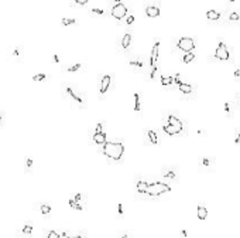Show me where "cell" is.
I'll return each mask as SVG.
<instances>
[{"instance_id": "cell-1", "label": "cell", "mask_w": 240, "mask_h": 238, "mask_svg": "<svg viewBox=\"0 0 240 238\" xmlns=\"http://www.w3.org/2000/svg\"><path fill=\"white\" fill-rule=\"evenodd\" d=\"M124 153V145L122 142H106L103 145V155L109 159L120 160Z\"/></svg>"}, {"instance_id": "cell-2", "label": "cell", "mask_w": 240, "mask_h": 238, "mask_svg": "<svg viewBox=\"0 0 240 238\" xmlns=\"http://www.w3.org/2000/svg\"><path fill=\"white\" fill-rule=\"evenodd\" d=\"M182 128H184L182 122H181V121H179L177 116L168 115L167 122L164 123L163 129H164V132H165L167 135L174 136V135H178V133H181V132H182Z\"/></svg>"}, {"instance_id": "cell-3", "label": "cell", "mask_w": 240, "mask_h": 238, "mask_svg": "<svg viewBox=\"0 0 240 238\" xmlns=\"http://www.w3.org/2000/svg\"><path fill=\"white\" fill-rule=\"evenodd\" d=\"M171 190V187L165 183H161V181H154V183H150L147 186L146 193L148 196H161L164 193H168Z\"/></svg>"}, {"instance_id": "cell-4", "label": "cell", "mask_w": 240, "mask_h": 238, "mask_svg": "<svg viewBox=\"0 0 240 238\" xmlns=\"http://www.w3.org/2000/svg\"><path fill=\"white\" fill-rule=\"evenodd\" d=\"M158 51H160V41H155V44L153 45V50H151V58H150V64H151V74H150V77H151V78H154L155 71H157Z\"/></svg>"}, {"instance_id": "cell-5", "label": "cell", "mask_w": 240, "mask_h": 238, "mask_svg": "<svg viewBox=\"0 0 240 238\" xmlns=\"http://www.w3.org/2000/svg\"><path fill=\"white\" fill-rule=\"evenodd\" d=\"M112 16L116 19V20H122V19H124V17H127V7L126 4L120 3V2H117V3H114V6L112 7Z\"/></svg>"}, {"instance_id": "cell-6", "label": "cell", "mask_w": 240, "mask_h": 238, "mask_svg": "<svg viewBox=\"0 0 240 238\" xmlns=\"http://www.w3.org/2000/svg\"><path fill=\"white\" fill-rule=\"evenodd\" d=\"M178 48L185 51V53H192V50L195 48V41L191 37H182L178 40Z\"/></svg>"}, {"instance_id": "cell-7", "label": "cell", "mask_w": 240, "mask_h": 238, "mask_svg": "<svg viewBox=\"0 0 240 238\" xmlns=\"http://www.w3.org/2000/svg\"><path fill=\"white\" fill-rule=\"evenodd\" d=\"M215 57L218 58V60H223V61H226V60L230 58L228 47H226L223 43H219V45H218V48H216V51H215Z\"/></svg>"}, {"instance_id": "cell-8", "label": "cell", "mask_w": 240, "mask_h": 238, "mask_svg": "<svg viewBox=\"0 0 240 238\" xmlns=\"http://www.w3.org/2000/svg\"><path fill=\"white\" fill-rule=\"evenodd\" d=\"M110 82H112V77L110 75H103L102 81H100V94H106L107 89H109L110 86Z\"/></svg>"}, {"instance_id": "cell-9", "label": "cell", "mask_w": 240, "mask_h": 238, "mask_svg": "<svg viewBox=\"0 0 240 238\" xmlns=\"http://www.w3.org/2000/svg\"><path fill=\"white\" fill-rule=\"evenodd\" d=\"M213 159H211V157H201L199 159V166L202 169H205V170H211V167L213 166Z\"/></svg>"}, {"instance_id": "cell-10", "label": "cell", "mask_w": 240, "mask_h": 238, "mask_svg": "<svg viewBox=\"0 0 240 238\" xmlns=\"http://www.w3.org/2000/svg\"><path fill=\"white\" fill-rule=\"evenodd\" d=\"M146 14L148 17H158L160 16V9L157 7V6H147Z\"/></svg>"}, {"instance_id": "cell-11", "label": "cell", "mask_w": 240, "mask_h": 238, "mask_svg": "<svg viewBox=\"0 0 240 238\" xmlns=\"http://www.w3.org/2000/svg\"><path fill=\"white\" fill-rule=\"evenodd\" d=\"M93 142L96 145H105L107 140H106V133L105 132H99V133H95L93 135Z\"/></svg>"}, {"instance_id": "cell-12", "label": "cell", "mask_w": 240, "mask_h": 238, "mask_svg": "<svg viewBox=\"0 0 240 238\" xmlns=\"http://www.w3.org/2000/svg\"><path fill=\"white\" fill-rule=\"evenodd\" d=\"M66 94H68L69 96H71V98H72L73 101H75V102H78V103H81V102H82V98L76 94V92H75V91L72 89V88H69V86H66Z\"/></svg>"}, {"instance_id": "cell-13", "label": "cell", "mask_w": 240, "mask_h": 238, "mask_svg": "<svg viewBox=\"0 0 240 238\" xmlns=\"http://www.w3.org/2000/svg\"><path fill=\"white\" fill-rule=\"evenodd\" d=\"M196 213H198V218H199V220H205V218L208 217V210H206V207H204V205H198Z\"/></svg>"}, {"instance_id": "cell-14", "label": "cell", "mask_w": 240, "mask_h": 238, "mask_svg": "<svg viewBox=\"0 0 240 238\" xmlns=\"http://www.w3.org/2000/svg\"><path fill=\"white\" fill-rule=\"evenodd\" d=\"M178 88L182 94H191L192 92V86L189 85V84H185V82H181V84L178 85Z\"/></svg>"}, {"instance_id": "cell-15", "label": "cell", "mask_w": 240, "mask_h": 238, "mask_svg": "<svg viewBox=\"0 0 240 238\" xmlns=\"http://www.w3.org/2000/svg\"><path fill=\"white\" fill-rule=\"evenodd\" d=\"M130 41H131V36L129 33H126L124 34V37H123V40H122V47L124 50L126 48H129L130 47Z\"/></svg>"}, {"instance_id": "cell-16", "label": "cell", "mask_w": 240, "mask_h": 238, "mask_svg": "<svg viewBox=\"0 0 240 238\" xmlns=\"http://www.w3.org/2000/svg\"><path fill=\"white\" fill-rule=\"evenodd\" d=\"M206 17L209 20H219L220 14H219V12H216V10H209V12L206 13Z\"/></svg>"}, {"instance_id": "cell-17", "label": "cell", "mask_w": 240, "mask_h": 238, "mask_svg": "<svg viewBox=\"0 0 240 238\" xmlns=\"http://www.w3.org/2000/svg\"><path fill=\"white\" fill-rule=\"evenodd\" d=\"M147 135H148V139H150V142L153 145L158 143V138H157V133H155L154 131H148V132H147Z\"/></svg>"}, {"instance_id": "cell-18", "label": "cell", "mask_w": 240, "mask_h": 238, "mask_svg": "<svg viewBox=\"0 0 240 238\" xmlns=\"http://www.w3.org/2000/svg\"><path fill=\"white\" fill-rule=\"evenodd\" d=\"M163 174H164V177H167V179H175V177H177L175 170H170V169H164Z\"/></svg>"}, {"instance_id": "cell-19", "label": "cell", "mask_w": 240, "mask_h": 238, "mask_svg": "<svg viewBox=\"0 0 240 238\" xmlns=\"http://www.w3.org/2000/svg\"><path fill=\"white\" fill-rule=\"evenodd\" d=\"M140 109H141V102H140V95L136 92L134 94V111L137 112H140Z\"/></svg>"}, {"instance_id": "cell-20", "label": "cell", "mask_w": 240, "mask_h": 238, "mask_svg": "<svg viewBox=\"0 0 240 238\" xmlns=\"http://www.w3.org/2000/svg\"><path fill=\"white\" fill-rule=\"evenodd\" d=\"M147 186H148L147 181H137V191L138 193H146Z\"/></svg>"}, {"instance_id": "cell-21", "label": "cell", "mask_w": 240, "mask_h": 238, "mask_svg": "<svg viewBox=\"0 0 240 238\" xmlns=\"http://www.w3.org/2000/svg\"><path fill=\"white\" fill-rule=\"evenodd\" d=\"M195 60V55L192 53H185V55L182 57V61L185 62V64H188V62H191V61H194Z\"/></svg>"}, {"instance_id": "cell-22", "label": "cell", "mask_w": 240, "mask_h": 238, "mask_svg": "<svg viewBox=\"0 0 240 238\" xmlns=\"http://www.w3.org/2000/svg\"><path fill=\"white\" fill-rule=\"evenodd\" d=\"M223 109H225V112H226V115H228V116H232L233 108H232V105H230V102H225Z\"/></svg>"}, {"instance_id": "cell-23", "label": "cell", "mask_w": 240, "mask_h": 238, "mask_svg": "<svg viewBox=\"0 0 240 238\" xmlns=\"http://www.w3.org/2000/svg\"><path fill=\"white\" fill-rule=\"evenodd\" d=\"M161 84H163V85H170V84H172V77L161 75Z\"/></svg>"}, {"instance_id": "cell-24", "label": "cell", "mask_w": 240, "mask_h": 238, "mask_svg": "<svg viewBox=\"0 0 240 238\" xmlns=\"http://www.w3.org/2000/svg\"><path fill=\"white\" fill-rule=\"evenodd\" d=\"M61 23L64 26H71V24H76V20L75 19H62Z\"/></svg>"}, {"instance_id": "cell-25", "label": "cell", "mask_w": 240, "mask_h": 238, "mask_svg": "<svg viewBox=\"0 0 240 238\" xmlns=\"http://www.w3.org/2000/svg\"><path fill=\"white\" fill-rule=\"evenodd\" d=\"M69 205H71L72 208H75V210H82V205L78 204V203L73 200V198H72V200H69Z\"/></svg>"}, {"instance_id": "cell-26", "label": "cell", "mask_w": 240, "mask_h": 238, "mask_svg": "<svg viewBox=\"0 0 240 238\" xmlns=\"http://www.w3.org/2000/svg\"><path fill=\"white\" fill-rule=\"evenodd\" d=\"M49 211H51V207H49L48 204H42V205H41V213L44 214V215H45V214H48Z\"/></svg>"}, {"instance_id": "cell-27", "label": "cell", "mask_w": 240, "mask_h": 238, "mask_svg": "<svg viewBox=\"0 0 240 238\" xmlns=\"http://www.w3.org/2000/svg\"><path fill=\"white\" fill-rule=\"evenodd\" d=\"M45 78H47V75L45 74H37V75L33 77L34 81H42V79H45Z\"/></svg>"}, {"instance_id": "cell-28", "label": "cell", "mask_w": 240, "mask_h": 238, "mask_svg": "<svg viewBox=\"0 0 240 238\" xmlns=\"http://www.w3.org/2000/svg\"><path fill=\"white\" fill-rule=\"evenodd\" d=\"M23 233H24L25 235H30L31 233H33V227H31V226H25L24 228H23Z\"/></svg>"}, {"instance_id": "cell-29", "label": "cell", "mask_w": 240, "mask_h": 238, "mask_svg": "<svg viewBox=\"0 0 240 238\" xmlns=\"http://www.w3.org/2000/svg\"><path fill=\"white\" fill-rule=\"evenodd\" d=\"M47 238H59V234H58L57 231H49Z\"/></svg>"}, {"instance_id": "cell-30", "label": "cell", "mask_w": 240, "mask_h": 238, "mask_svg": "<svg viewBox=\"0 0 240 238\" xmlns=\"http://www.w3.org/2000/svg\"><path fill=\"white\" fill-rule=\"evenodd\" d=\"M81 68V64H75V65H72V67H69L68 68V71L69 72H75V71H78Z\"/></svg>"}, {"instance_id": "cell-31", "label": "cell", "mask_w": 240, "mask_h": 238, "mask_svg": "<svg viewBox=\"0 0 240 238\" xmlns=\"http://www.w3.org/2000/svg\"><path fill=\"white\" fill-rule=\"evenodd\" d=\"M99 132H103V123H98L95 128V133H99Z\"/></svg>"}, {"instance_id": "cell-32", "label": "cell", "mask_w": 240, "mask_h": 238, "mask_svg": "<svg viewBox=\"0 0 240 238\" xmlns=\"http://www.w3.org/2000/svg\"><path fill=\"white\" fill-rule=\"evenodd\" d=\"M90 12H92V13H95V14H98V16H102L103 13H105V12H103V10H102V9H92Z\"/></svg>"}, {"instance_id": "cell-33", "label": "cell", "mask_w": 240, "mask_h": 238, "mask_svg": "<svg viewBox=\"0 0 240 238\" xmlns=\"http://www.w3.org/2000/svg\"><path fill=\"white\" fill-rule=\"evenodd\" d=\"M240 19V16H239V13H232V14H230V20H239Z\"/></svg>"}, {"instance_id": "cell-34", "label": "cell", "mask_w": 240, "mask_h": 238, "mask_svg": "<svg viewBox=\"0 0 240 238\" xmlns=\"http://www.w3.org/2000/svg\"><path fill=\"white\" fill-rule=\"evenodd\" d=\"M130 65L131 67H137V68H141L143 64L141 62H136V61H130Z\"/></svg>"}, {"instance_id": "cell-35", "label": "cell", "mask_w": 240, "mask_h": 238, "mask_svg": "<svg viewBox=\"0 0 240 238\" xmlns=\"http://www.w3.org/2000/svg\"><path fill=\"white\" fill-rule=\"evenodd\" d=\"M172 82H177V84H181V79H179V74H177L175 77H172Z\"/></svg>"}, {"instance_id": "cell-36", "label": "cell", "mask_w": 240, "mask_h": 238, "mask_svg": "<svg viewBox=\"0 0 240 238\" xmlns=\"http://www.w3.org/2000/svg\"><path fill=\"white\" fill-rule=\"evenodd\" d=\"M126 21H127V24H131V23L134 21V16H127L126 17Z\"/></svg>"}, {"instance_id": "cell-37", "label": "cell", "mask_w": 240, "mask_h": 238, "mask_svg": "<svg viewBox=\"0 0 240 238\" xmlns=\"http://www.w3.org/2000/svg\"><path fill=\"white\" fill-rule=\"evenodd\" d=\"M75 3H76V4H79V6H85V4L88 3V2H86V0H76Z\"/></svg>"}, {"instance_id": "cell-38", "label": "cell", "mask_w": 240, "mask_h": 238, "mask_svg": "<svg viewBox=\"0 0 240 238\" xmlns=\"http://www.w3.org/2000/svg\"><path fill=\"white\" fill-rule=\"evenodd\" d=\"M235 78H236V79L240 78V70H239V68H237V70L235 71Z\"/></svg>"}, {"instance_id": "cell-39", "label": "cell", "mask_w": 240, "mask_h": 238, "mask_svg": "<svg viewBox=\"0 0 240 238\" xmlns=\"http://www.w3.org/2000/svg\"><path fill=\"white\" fill-rule=\"evenodd\" d=\"M117 211H119V214H120V215L123 214V207H122V204H119V205H117Z\"/></svg>"}, {"instance_id": "cell-40", "label": "cell", "mask_w": 240, "mask_h": 238, "mask_svg": "<svg viewBox=\"0 0 240 238\" xmlns=\"http://www.w3.org/2000/svg\"><path fill=\"white\" fill-rule=\"evenodd\" d=\"M52 57H54V62H59V57H58L57 54H54Z\"/></svg>"}, {"instance_id": "cell-41", "label": "cell", "mask_w": 240, "mask_h": 238, "mask_svg": "<svg viewBox=\"0 0 240 238\" xmlns=\"http://www.w3.org/2000/svg\"><path fill=\"white\" fill-rule=\"evenodd\" d=\"M25 163H27V166H29V167H30V166L33 164V160H31V159H30V157H29V159L25 160Z\"/></svg>"}, {"instance_id": "cell-42", "label": "cell", "mask_w": 240, "mask_h": 238, "mask_svg": "<svg viewBox=\"0 0 240 238\" xmlns=\"http://www.w3.org/2000/svg\"><path fill=\"white\" fill-rule=\"evenodd\" d=\"M235 143H240V132H239V135L236 136V139H235Z\"/></svg>"}, {"instance_id": "cell-43", "label": "cell", "mask_w": 240, "mask_h": 238, "mask_svg": "<svg viewBox=\"0 0 240 238\" xmlns=\"http://www.w3.org/2000/svg\"><path fill=\"white\" fill-rule=\"evenodd\" d=\"M181 235H182V237H188V233L185 230H182V231H181Z\"/></svg>"}, {"instance_id": "cell-44", "label": "cell", "mask_w": 240, "mask_h": 238, "mask_svg": "<svg viewBox=\"0 0 240 238\" xmlns=\"http://www.w3.org/2000/svg\"><path fill=\"white\" fill-rule=\"evenodd\" d=\"M68 238H82L81 235H75V237H68Z\"/></svg>"}, {"instance_id": "cell-45", "label": "cell", "mask_w": 240, "mask_h": 238, "mask_svg": "<svg viewBox=\"0 0 240 238\" xmlns=\"http://www.w3.org/2000/svg\"><path fill=\"white\" fill-rule=\"evenodd\" d=\"M122 238H129V237H127V235H123V237Z\"/></svg>"}, {"instance_id": "cell-46", "label": "cell", "mask_w": 240, "mask_h": 238, "mask_svg": "<svg viewBox=\"0 0 240 238\" xmlns=\"http://www.w3.org/2000/svg\"><path fill=\"white\" fill-rule=\"evenodd\" d=\"M0 123H2V114H0Z\"/></svg>"}]
</instances>
